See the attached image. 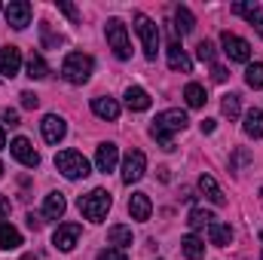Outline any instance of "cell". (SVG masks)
Masks as SVG:
<instances>
[{
  "label": "cell",
  "instance_id": "cell-1",
  "mask_svg": "<svg viewBox=\"0 0 263 260\" xmlns=\"http://www.w3.org/2000/svg\"><path fill=\"white\" fill-rule=\"evenodd\" d=\"M187 114L184 110H162V114H156V120H153V129L150 135L162 144V150H175V144H172V135L181 129H187Z\"/></svg>",
  "mask_w": 263,
  "mask_h": 260
},
{
  "label": "cell",
  "instance_id": "cell-2",
  "mask_svg": "<svg viewBox=\"0 0 263 260\" xmlns=\"http://www.w3.org/2000/svg\"><path fill=\"white\" fill-rule=\"evenodd\" d=\"M92 70H95V62H92V55H86V52H67L65 62H62V77H65L67 83H73V86L89 83Z\"/></svg>",
  "mask_w": 263,
  "mask_h": 260
},
{
  "label": "cell",
  "instance_id": "cell-3",
  "mask_svg": "<svg viewBox=\"0 0 263 260\" xmlns=\"http://www.w3.org/2000/svg\"><path fill=\"white\" fill-rule=\"evenodd\" d=\"M110 205H114V199L107 190H92L89 196H80V211H83V217L86 220H92V224H101L104 217H107V211H110Z\"/></svg>",
  "mask_w": 263,
  "mask_h": 260
},
{
  "label": "cell",
  "instance_id": "cell-4",
  "mask_svg": "<svg viewBox=\"0 0 263 260\" xmlns=\"http://www.w3.org/2000/svg\"><path fill=\"white\" fill-rule=\"evenodd\" d=\"M135 34L144 43V55L153 62L156 52H159V28H156V22L150 15H144V12H135Z\"/></svg>",
  "mask_w": 263,
  "mask_h": 260
},
{
  "label": "cell",
  "instance_id": "cell-5",
  "mask_svg": "<svg viewBox=\"0 0 263 260\" xmlns=\"http://www.w3.org/2000/svg\"><path fill=\"white\" fill-rule=\"evenodd\" d=\"M55 169L65 175L67 181H80V178L89 175V159L83 153H77V150H62L55 156Z\"/></svg>",
  "mask_w": 263,
  "mask_h": 260
},
{
  "label": "cell",
  "instance_id": "cell-6",
  "mask_svg": "<svg viewBox=\"0 0 263 260\" xmlns=\"http://www.w3.org/2000/svg\"><path fill=\"white\" fill-rule=\"evenodd\" d=\"M104 34H107V43H110L114 55H117L120 62H126V59L132 55V43H129V31H126V25H123L120 18H107Z\"/></svg>",
  "mask_w": 263,
  "mask_h": 260
},
{
  "label": "cell",
  "instance_id": "cell-7",
  "mask_svg": "<svg viewBox=\"0 0 263 260\" xmlns=\"http://www.w3.org/2000/svg\"><path fill=\"white\" fill-rule=\"evenodd\" d=\"M220 46H223V52L230 55V62H242V65L251 62V43H248V40H242V37L223 31V34H220Z\"/></svg>",
  "mask_w": 263,
  "mask_h": 260
},
{
  "label": "cell",
  "instance_id": "cell-8",
  "mask_svg": "<svg viewBox=\"0 0 263 260\" xmlns=\"http://www.w3.org/2000/svg\"><path fill=\"white\" fill-rule=\"evenodd\" d=\"M9 153H12L25 169H37V165H40V153H37V150H34V144H31L28 138H22V135H18V138H12Z\"/></svg>",
  "mask_w": 263,
  "mask_h": 260
},
{
  "label": "cell",
  "instance_id": "cell-9",
  "mask_svg": "<svg viewBox=\"0 0 263 260\" xmlns=\"http://www.w3.org/2000/svg\"><path fill=\"white\" fill-rule=\"evenodd\" d=\"M144 172H147V156H144L141 150H132L129 156L123 159V184H135V181H141Z\"/></svg>",
  "mask_w": 263,
  "mask_h": 260
},
{
  "label": "cell",
  "instance_id": "cell-10",
  "mask_svg": "<svg viewBox=\"0 0 263 260\" xmlns=\"http://www.w3.org/2000/svg\"><path fill=\"white\" fill-rule=\"evenodd\" d=\"M3 15H6V22H9L15 31H22V28L31 25V3H28V0H12V3L3 9Z\"/></svg>",
  "mask_w": 263,
  "mask_h": 260
},
{
  "label": "cell",
  "instance_id": "cell-11",
  "mask_svg": "<svg viewBox=\"0 0 263 260\" xmlns=\"http://www.w3.org/2000/svg\"><path fill=\"white\" fill-rule=\"evenodd\" d=\"M77 239H80V224H59V230L52 236V245L59 251H73L77 248Z\"/></svg>",
  "mask_w": 263,
  "mask_h": 260
},
{
  "label": "cell",
  "instance_id": "cell-12",
  "mask_svg": "<svg viewBox=\"0 0 263 260\" xmlns=\"http://www.w3.org/2000/svg\"><path fill=\"white\" fill-rule=\"evenodd\" d=\"M40 132H43V141L46 144H59L62 138L67 135V123L62 117H55V114H49V117H43V123H40Z\"/></svg>",
  "mask_w": 263,
  "mask_h": 260
},
{
  "label": "cell",
  "instance_id": "cell-13",
  "mask_svg": "<svg viewBox=\"0 0 263 260\" xmlns=\"http://www.w3.org/2000/svg\"><path fill=\"white\" fill-rule=\"evenodd\" d=\"M117 159H120V150H117V144H98V150H95V169L98 172H114L117 169Z\"/></svg>",
  "mask_w": 263,
  "mask_h": 260
},
{
  "label": "cell",
  "instance_id": "cell-14",
  "mask_svg": "<svg viewBox=\"0 0 263 260\" xmlns=\"http://www.w3.org/2000/svg\"><path fill=\"white\" fill-rule=\"evenodd\" d=\"M22 67V49L18 46H3L0 49V73L3 77H15Z\"/></svg>",
  "mask_w": 263,
  "mask_h": 260
},
{
  "label": "cell",
  "instance_id": "cell-15",
  "mask_svg": "<svg viewBox=\"0 0 263 260\" xmlns=\"http://www.w3.org/2000/svg\"><path fill=\"white\" fill-rule=\"evenodd\" d=\"M92 114L101 117V120H117L120 117V104H117V98L98 95V98H92Z\"/></svg>",
  "mask_w": 263,
  "mask_h": 260
},
{
  "label": "cell",
  "instance_id": "cell-16",
  "mask_svg": "<svg viewBox=\"0 0 263 260\" xmlns=\"http://www.w3.org/2000/svg\"><path fill=\"white\" fill-rule=\"evenodd\" d=\"M150 211H153L150 196H147V193H132V199H129V214L135 217V220H147V217H150Z\"/></svg>",
  "mask_w": 263,
  "mask_h": 260
},
{
  "label": "cell",
  "instance_id": "cell-17",
  "mask_svg": "<svg viewBox=\"0 0 263 260\" xmlns=\"http://www.w3.org/2000/svg\"><path fill=\"white\" fill-rule=\"evenodd\" d=\"M168 67L172 70H181V73H190L193 70V62L187 59V52L178 43H168Z\"/></svg>",
  "mask_w": 263,
  "mask_h": 260
},
{
  "label": "cell",
  "instance_id": "cell-18",
  "mask_svg": "<svg viewBox=\"0 0 263 260\" xmlns=\"http://www.w3.org/2000/svg\"><path fill=\"white\" fill-rule=\"evenodd\" d=\"M65 208H67V202H65V196L62 193H49L46 199H43V214H46L49 220L65 217Z\"/></svg>",
  "mask_w": 263,
  "mask_h": 260
},
{
  "label": "cell",
  "instance_id": "cell-19",
  "mask_svg": "<svg viewBox=\"0 0 263 260\" xmlns=\"http://www.w3.org/2000/svg\"><path fill=\"white\" fill-rule=\"evenodd\" d=\"M199 190H202V196H208L214 205H227V196L220 193V187H217V181L211 175H202L199 178Z\"/></svg>",
  "mask_w": 263,
  "mask_h": 260
},
{
  "label": "cell",
  "instance_id": "cell-20",
  "mask_svg": "<svg viewBox=\"0 0 263 260\" xmlns=\"http://www.w3.org/2000/svg\"><path fill=\"white\" fill-rule=\"evenodd\" d=\"M107 242H110L114 248H120V251L129 248L132 245V230L129 227H123V224H114V227L107 230Z\"/></svg>",
  "mask_w": 263,
  "mask_h": 260
},
{
  "label": "cell",
  "instance_id": "cell-21",
  "mask_svg": "<svg viewBox=\"0 0 263 260\" xmlns=\"http://www.w3.org/2000/svg\"><path fill=\"white\" fill-rule=\"evenodd\" d=\"M181 251H184L187 260H202L205 257V242L199 236H184L181 239Z\"/></svg>",
  "mask_w": 263,
  "mask_h": 260
},
{
  "label": "cell",
  "instance_id": "cell-22",
  "mask_svg": "<svg viewBox=\"0 0 263 260\" xmlns=\"http://www.w3.org/2000/svg\"><path fill=\"white\" fill-rule=\"evenodd\" d=\"M126 104H129V110H147L150 107V95L141 86H129L126 89Z\"/></svg>",
  "mask_w": 263,
  "mask_h": 260
},
{
  "label": "cell",
  "instance_id": "cell-23",
  "mask_svg": "<svg viewBox=\"0 0 263 260\" xmlns=\"http://www.w3.org/2000/svg\"><path fill=\"white\" fill-rule=\"evenodd\" d=\"M22 245V233L12 227V224H0V248L3 251H12Z\"/></svg>",
  "mask_w": 263,
  "mask_h": 260
},
{
  "label": "cell",
  "instance_id": "cell-24",
  "mask_svg": "<svg viewBox=\"0 0 263 260\" xmlns=\"http://www.w3.org/2000/svg\"><path fill=\"white\" fill-rule=\"evenodd\" d=\"M242 129H245L248 138H263V110H257V107H254V110H248V114H245V126H242Z\"/></svg>",
  "mask_w": 263,
  "mask_h": 260
},
{
  "label": "cell",
  "instance_id": "cell-25",
  "mask_svg": "<svg viewBox=\"0 0 263 260\" xmlns=\"http://www.w3.org/2000/svg\"><path fill=\"white\" fill-rule=\"evenodd\" d=\"M193 28H196L193 12H190L187 6H178V12H175V31H178V34H193Z\"/></svg>",
  "mask_w": 263,
  "mask_h": 260
},
{
  "label": "cell",
  "instance_id": "cell-26",
  "mask_svg": "<svg viewBox=\"0 0 263 260\" xmlns=\"http://www.w3.org/2000/svg\"><path fill=\"white\" fill-rule=\"evenodd\" d=\"M208 239H211L214 245H230L233 230H230L227 224H220V220H211V224H208Z\"/></svg>",
  "mask_w": 263,
  "mask_h": 260
},
{
  "label": "cell",
  "instance_id": "cell-27",
  "mask_svg": "<svg viewBox=\"0 0 263 260\" xmlns=\"http://www.w3.org/2000/svg\"><path fill=\"white\" fill-rule=\"evenodd\" d=\"M184 98H187V107H205V101H208V95H205V89L199 86V83H187V89H184Z\"/></svg>",
  "mask_w": 263,
  "mask_h": 260
},
{
  "label": "cell",
  "instance_id": "cell-28",
  "mask_svg": "<svg viewBox=\"0 0 263 260\" xmlns=\"http://www.w3.org/2000/svg\"><path fill=\"white\" fill-rule=\"evenodd\" d=\"M233 12H236V15H242V18H248V22H254L257 15H263V9L257 6V3H245V0L233 3Z\"/></svg>",
  "mask_w": 263,
  "mask_h": 260
},
{
  "label": "cell",
  "instance_id": "cell-29",
  "mask_svg": "<svg viewBox=\"0 0 263 260\" xmlns=\"http://www.w3.org/2000/svg\"><path fill=\"white\" fill-rule=\"evenodd\" d=\"M46 73H49V67L43 62V55H31V59H28V77H31V80H43Z\"/></svg>",
  "mask_w": 263,
  "mask_h": 260
},
{
  "label": "cell",
  "instance_id": "cell-30",
  "mask_svg": "<svg viewBox=\"0 0 263 260\" xmlns=\"http://www.w3.org/2000/svg\"><path fill=\"white\" fill-rule=\"evenodd\" d=\"M211 220H214V214H211V211H205V208H193V211H190V217H187V224H190L193 230H202V227H208Z\"/></svg>",
  "mask_w": 263,
  "mask_h": 260
},
{
  "label": "cell",
  "instance_id": "cell-31",
  "mask_svg": "<svg viewBox=\"0 0 263 260\" xmlns=\"http://www.w3.org/2000/svg\"><path fill=\"white\" fill-rule=\"evenodd\" d=\"M245 83H248L251 89H263V62L248 65V70H245Z\"/></svg>",
  "mask_w": 263,
  "mask_h": 260
},
{
  "label": "cell",
  "instance_id": "cell-32",
  "mask_svg": "<svg viewBox=\"0 0 263 260\" xmlns=\"http://www.w3.org/2000/svg\"><path fill=\"white\" fill-rule=\"evenodd\" d=\"M220 110H223V117L236 120V117H239V110H242V107H239V95H233V92H230V95H223V101H220Z\"/></svg>",
  "mask_w": 263,
  "mask_h": 260
},
{
  "label": "cell",
  "instance_id": "cell-33",
  "mask_svg": "<svg viewBox=\"0 0 263 260\" xmlns=\"http://www.w3.org/2000/svg\"><path fill=\"white\" fill-rule=\"evenodd\" d=\"M196 55L202 59V62H214V43H208V40H199Z\"/></svg>",
  "mask_w": 263,
  "mask_h": 260
},
{
  "label": "cell",
  "instance_id": "cell-34",
  "mask_svg": "<svg viewBox=\"0 0 263 260\" xmlns=\"http://www.w3.org/2000/svg\"><path fill=\"white\" fill-rule=\"evenodd\" d=\"M59 9L65 12V15L70 18V22H73V25H80V9H77L73 3H67V0H59Z\"/></svg>",
  "mask_w": 263,
  "mask_h": 260
},
{
  "label": "cell",
  "instance_id": "cell-35",
  "mask_svg": "<svg viewBox=\"0 0 263 260\" xmlns=\"http://www.w3.org/2000/svg\"><path fill=\"white\" fill-rule=\"evenodd\" d=\"M98 260H129V257H126V251H120V248H104V251L98 254Z\"/></svg>",
  "mask_w": 263,
  "mask_h": 260
},
{
  "label": "cell",
  "instance_id": "cell-36",
  "mask_svg": "<svg viewBox=\"0 0 263 260\" xmlns=\"http://www.w3.org/2000/svg\"><path fill=\"white\" fill-rule=\"evenodd\" d=\"M18 98H22V107H25V110H34V107L40 104V98H37L34 92H22Z\"/></svg>",
  "mask_w": 263,
  "mask_h": 260
},
{
  "label": "cell",
  "instance_id": "cell-37",
  "mask_svg": "<svg viewBox=\"0 0 263 260\" xmlns=\"http://www.w3.org/2000/svg\"><path fill=\"white\" fill-rule=\"evenodd\" d=\"M211 77H214V80H217V83H227V77H230V73H227V67L214 65V67H211Z\"/></svg>",
  "mask_w": 263,
  "mask_h": 260
},
{
  "label": "cell",
  "instance_id": "cell-38",
  "mask_svg": "<svg viewBox=\"0 0 263 260\" xmlns=\"http://www.w3.org/2000/svg\"><path fill=\"white\" fill-rule=\"evenodd\" d=\"M3 123H9V126H18V110H3Z\"/></svg>",
  "mask_w": 263,
  "mask_h": 260
},
{
  "label": "cell",
  "instance_id": "cell-39",
  "mask_svg": "<svg viewBox=\"0 0 263 260\" xmlns=\"http://www.w3.org/2000/svg\"><path fill=\"white\" fill-rule=\"evenodd\" d=\"M28 227H31V230H40V227H43V220H40V214H34V211H28Z\"/></svg>",
  "mask_w": 263,
  "mask_h": 260
},
{
  "label": "cell",
  "instance_id": "cell-40",
  "mask_svg": "<svg viewBox=\"0 0 263 260\" xmlns=\"http://www.w3.org/2000/svg\"><path fill=\"white\" fill-rule=\"evenodd\" d=\"M9 208H12V205H9V199H6V196H0V217H6V214H9Z\"/></svg>",
  "mask_w": 263,
  "mask_h": 260
},
{
  "label": "cell",
  "instance_id": "cell-41",
  "mask_svg": "<svg viewBox=\"0 0 263 260\" xmlns=\"http://www.w3.org/2000/svg\"><path fill=\"white\" fill-rule=\"evenodd\" d=\"M202 132L211 135V132H214V120H202Z\"/></svg>",
  "mask_w": 263,
  "mask_h": 260
},
{
  "label": "cell",
  "instance_id": "cell-42",
  "mask_svg": "<svg viewBox=\"0 0 263 260\" xmlns=\"http://www.w3.org/2000/svg\"><path fill=\"white\" fill-rule=\"evenodd\" d=\"M251 25H254V28H257V34H260V37H263V15H257V18H254V22H251Z\"/></svg>",
  "mask_w": 263,
  "mask_h": 260
},
{
  "label": "cell",
  "instance_id": "cell-43",
  "mask_svg": "<svg viewBox=\"0 0 263 260\" xmlns=\"http://www.w3.org/2000/svg\"><path fill=\"white\" fill-rule=\"evenodd\" d=\"M6 147V135H3V129H0V150Z\"/></svg>",
  "mask_w": 263,
  "mask_h": 260
},
{
  "label": "cell",
  "instance_id": "cell-44",
  "mask_svg": "<svg viewBox=\"0 0 263 260\" xmlns=\"http://www.w3.org/2000/svg\"><path fill=\"white\" fill-rule=\"evenodd\" d=\"M22 260H37L34 254H22Z\"/></svg>",
  "mask_w": 263,
  "mask_h": 260
},
{
  "label": "cell",
  "instance_id": "cell-45",
  "mask_svg": "<svg viewBox=\"0 0 263 260\" xmlns=\"http://www.w3.org/2000/svg\"><path fill=\"white\" fill-rule=\"evenodd\" d=\"M0 175H3V162H0Z\"/></svg>",
  "mask_w": 263,
  "mask_h": 260
},
{
  "label": "cell",
  "instance_id": "cell-46",
  "mask_svg": "<svg viewBox=\"0 0 263 260\" xmlns=\"http://www.w3.org/2000/svg\"><path fill=\"white\" fill-rule=\"evenodd\" d=\"M260 199H263V187H260Z\"/></svg>",
  "mask_w": 263,
  "mask_h": 260
},
{
  "label": "cell",
  "instance_id": "cell-47",
  "mask_svg": "<svg viewBox=\"0 0 263 260\" xmlns=\"http://www.w3.org/2000/svg\"><path fill=\"white\" fill-rule=\"evenodd\" d=\"M260 239H263V236H260ZM260 260H263V251H260Z\"/></svg>",
  "mask_w": 263,
  "mask_h": 260
}]
</instances>
